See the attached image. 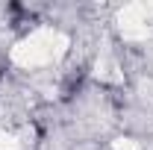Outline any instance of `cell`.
Returning <instances> with one entry per match:
<instances>
[{
  "mask_svg": "<svg viewBox=\"0 0 153 150\" xmlns=\"http://www.w3.org/2000/svg\"><path fill=\"white\" fill-rule=\"evenodd\" d=\"M0 82H3V65H0Z\"/></svg>",
  "mask_w": 153,
  "mask_h": 150,
  "instance_id": "cell-1",
  "label": "cell"
}]
</instances>
